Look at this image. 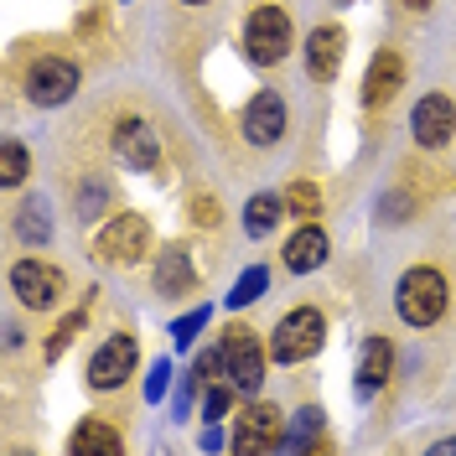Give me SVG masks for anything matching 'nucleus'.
<instances>
[{"label": "nucleus", "mask_w": 456, "mask_h": 456, "mask_svg": "<svg viewBox=\"0 0 456 456\" xmlns=\"http://www.w3.org/2000/svg\"><path fill=\"white\" fill-rule=\"evenodd\" d=\"M78 94V62L73 57H37L27 68V99L37 104V110H57V104H68Z\"/></svg>", "instance_id": "0eeeda50"}, {"label": "nucleus", "mask_w": 456, "mask_h": 456, "mask_svg": "<svg viewBox=\"0 0 456 456\" xmlns=\"http://www.w3.org/2000/svg\"><path fill=\"white\" fill-rule=\"evenodd\" d=\"M389 373H395V347H389V338L369 332V342H363V358H358V395H363V399L379 395V389L389 384Z\"/></svg>", "instance_id": "a211bd4d"}, {"label": "nucleus", "mask_w": 456, "mask_h": 456, "mask_svg": "<svg viewBox=\"0 0 456 456\" xmlns=\"http://www.w3.org/2000/svg\"><path fill=\"white\" fill-rule=\"evenodd\" d=\"M342 57H347V31L342 27H316L306 37V73H312V84H332L342 73Z\"/></svg>", "instance_id": "ddd939ff"}, {"label": "nucleus", "mask_w": 456, "mask_h": 456, "mask_svg": "<svg viewBox=\"0 0 456 456\" xmlns=\"http://www.w3.org/2000/svg\"><path fill=\"white\" fill-rule=\"evenodd\" d=\"M285 420L275 404H249L239 420H233V452L239 456H270V452H285Z\"/></svg>", "instance_id": "423d86ee"}, {"label": "nucleus", "mask_w": 456, "mask_h": 456, "mask_svg": "<svg viewBox=\"0 0 456 456\" xmlns=\"http://www.w3.org/2000/svg\"><path fill=\"white\" fill-rule=\"evenodd\" d=\"M332 5H353V0H332Z\"/></svg>", "instance_id": "72a5a7b5"}, {"label": "nucleus", "mask_w": 456, "mask_h": 456, "mask_svg": "<svg viewBox=\"0 0 456 456\" xmlns=\"http://www.w3.org/2000/svg\"><path fill=\"white\" fill-rule=\"evenodd\" d=\"M410 135H415V145H426V151L452 145V135H456V104L446 99V94H426V99L415 104V114H410Z\"/></svg>", "instance_id": "9d476101"}, {"label": "nucleus", "mask_w": 456, "mask_h": 456, "mask_svg": "<svg viewBox=\"0 0 456 456\" xmlns=\"http://www.w3.org/2000/svg\"><path fill=\"white\" fill-rule=\"evenodd\" d=\"M404 5H410V11H430V0H404Z\"/></svg>", "instance_id": "473e14b6"}, {"label": "nucleus", "mask_w": 456, "mask_h": 456, "mask_svg": "<svg viewBox=\"0 0 456 456\" xmlns=\"http://www.w3.org/2000/svg\"><path fill=\"white\" fill-rule=\"evenodd\" d=\"M187 218H192L198 228H218L224 208H218V198H213V192H198V198L187 202Z\"/></svg>", "instance_id": "c85d7f7f"}, {"label": "nucleus", "mask_w": 456, "mask_h": 456, "mask_svg": "<svg viewBox=\"0 0 456 456\" xmlns=\"http://www.w3.org/2000/svg\"><path fill=\"white\" fill-rule=\"evenodd\" d=\"M11 296L27 312H47L62 296V270L47 265V259H21V265H11Z\"/></svg>", "instance_id": "1a4fd4ad"}, {"label": "nucleus", "mask_w": 456, "mask_h": 456, "mask_svg": "<svg viewBox=\"0 0 456 456\" xmlns=\"http://www.w3.org/2000/svg\"><path fill=\"white\" fill-rule=\"evenodd\" d=\"M285 125H290V110H285V99L275 88H259L244 104V141L249 145H275L285 135Z\"/></svg>", "instance_id": "f8f14e48"}, {"label": "nucleus", "mask_w": 456, "mask_h": 456, "mask_svg": "<svg viewBox=\"0 0 456 456\" xmlns=\"http://www.w3.org/2000/svg\"><path fill=\"white\" fill-rule=\"evenodd\" d=\"M198 285V270H192V255L182 244H167L156 255V296H192Z\"/></svg>", "instance_id": "f3484780"}, {"label": "nucleus", "mask_w": 456, "mask_h": 456, "mask_svg": "<svg viewBox=\"0 0 456 456\" xmlns=\"http://www.w3.org/2000/svg\"><path fill=\"white\" fill-rule=\"evenodd\" d=\"M94 255L104 259V265H119V270L141 265L151 255V224H145L141 213H114L110 224L99 228V239H94Z\"/></svg>", "instance_id": "20e7f679"}, {"label": "nucleus", "mask_w": 456, "mask_h": 456, "mask_svg": "<svg viewBox=\"0 0 456 456\" xmlns=\"http://www.w3.org/2000/svg\"><path fill=\"white\" fill-rule=\"evenodd\" d=\"M285 452L290 456L332 452V430H327V415H322L316 404H306V410L290 415V426H285Z\"/></svg>", "instance_id": "dca6fc26"}, {"label": "nucleus", "mask_w": 456, "mask_h": 456, "mask_svg": "<svg viewBox=\"0 0 456 456\" xmlns=\"http://www.w3.org/2000/svg\"><path fill=\"white\" fill-rule=\"evenodd\" d=\"M16 233L27 244H47L53 239V213H47V198H27L21 213H16Z\"/></svg>", "instance_id": "412c9836"}, {"label": "nucleus", "mask_w": 456, "mask_h": 456, "mask_svg": "<svg viewBox=\"0 0 456 456\" xmlns=\"http://www.w3.org/2000/svg\"><path fill=\"white\" fill-rule=\"evenodd\" d=\"M395 312H399V322H410V327H436V322L446 316V275L430 270V265L404 270L399 285H395Z\"/></svg>", "instance_id": "f257e3e1"}, {"label": "nucleus", "mask_w": 456, "mask_h": 456, "mask_svg": "<svg viewBox=\"0 0 456 456\" xmlns=\"http://www.w3.org/2000/svg\"><path fill=\"white\" fill-rule=\"evenodd\" d=\"M265 285H270V270H265V265H249V270L233 281V290H228V306H233V312L255 306L259 296H265Z\"/></svg>", "instance_id": "5701e85b"}, {"label": "nucleus", "mask_w": 456, "mask_h": 456, "mask_svg": "<svg viewBox=\"0 0 456 456\" xmlns=\"http://www.w3.org/2000/svg\"><path fill=\"white\" fill-rule=\"evenodd\" d=\"M327 255H332V239H327V228H316L312 218L285 239V270H290V275H312V270H322Z\"/></svg>", "instance_id": "2eb2a0df"}, {"label": "nucleus", "mask_w": 456, "mask_h": 456, "mask_svg": "<svg viewBox=\"0 0 456 456\" xmlns=\"http://www.w3.org/2000/svg\"><path fill=\"white\" fill-rule=\"evenodd\" d=\"M73 208H78V218H104L114 208V192H110V182H99V176H88L84 187L73 192Z\"/></svg>", "instance_id": "4be33fe9"}, {"label": "nucleus", "mask_w": 456, "mask_h": 456, "mask_svg": "<svg viewBox=\"0 0 456 456\" xmlns=\"http://www.w3.org/2000/svg\"><path fill=\"white\" fill-rule=\"evenodd\" d=\"M399 88H404V57L395 47H379L369 62V73H363V104L369 110H384Z\"/></svg>", "instance_id": "4468645a"}, {"label": "nucleus", "mask_w": 456, "mask_h": 456, "mask_svg": "<svg viewBox=\"0 0 456 456\" xmlns=\"http://www.w3.org/2000/svg\"><path fill=\"white\" fill-rule=\"evenodd\" d=\"M198 446H202V452H218V446H224V430H218V420H208V426H202Z\"/></svg>", "instance_id": "7c9ffc66"}, {"label": "nucleus", "mask_w": 456, "mask_h": 456, "mask_svg": "<svg viewBox=\"0 0 456 456\" xmlns=\"http://www.w3.org/2000/svg\"><path fill=\"white\" fill-rule=\"evenodd\" d=\"M135 358H141V347H135V338L130 332H114V338L99 342V353L88 358V389L94 395H110V389H119L130 373H135Z\"/></svg>", "instance_id": "6e6552de"}, {"label": "nucleus", "mask_w": 456, "mask_h": 456, "mask_svg": "<svg viewBox=\"0 0 456 456\" xmlns=\"http://www.w3.org/2000/svg\"><path fill=\"white\" fill-rule=\"evenodd\" d=\"M167 389H171V363H167V358H156L151 373H145V404H161Z\"/></svg>", "instance_id": "c756f323"}, {"label": "nucleus", "mask_w": 456, "mask_h": 456, "mask_svg": "<svg viewBox=\"0 0 456 456\" xmlns=\"http://www.w3.org/2000/svg\"><path fill=\"white\" fill-rule=\"evenodd\" d=\"M202 327H208V306H198V312H187V316H176V322H171V342H176V347H192Z\"/></svg>", "instance_id": "cd10ccee"}, {"label": "nucleus", "mask_w": 456, "mask_h": 456, "mask_svg": "<svg viewBox=\"0 0 456 456\" xmlns=\"http://www.w3.org/2000/svg\"><path fill=\"white\" fill-rule=\"evenodd\" d=\"M233 395H239V389H233V384H208V399H202V420H224L228 410H233Z\"/></svg>", "instance_id": "bb28decb"}, {"label": "nucleus", "mask_w": 456, "mask_h": 456, "mask_svg": "<svg viewBox=\"0 0 456 456\" xmlns=\"http://www.w3.org/2000/svg\"><path fill=\"white\" fill-rule=\"evenodd\" d=\"M281 213H285V198H275V192H255V198L244 202V233H249V239H265L270 228L281 224Z\"/></svg>", "instance_id": "aec40b11"}, {"label": "nucleus", "mask_w": 456, "mask_h": 456, "mask_svg": "<svg viewBox=\"0 0 456 456\" xmlns=\"http://www.w3.org/2000/svg\"><path fill=\"white\" fill-rule=\"evenodd\" d=\"M290 42H296V27H290V16H285L281 5H255V11H249V21H244V57H249L255 68L285 62Z\"/></svg>", "instance_id": "7ed1b4c3"}, {"label": "nucleus", "mask_w": 456, "mask_h": 456, "mask_svg": "<svg viewBox=\"0 0 456 456\" xmlns=\"http://www.w3.org/2000/svg\"><path fill=\"white\" fill-rule=\"evenodd\" d=\"M68 452H78V456H84V452L119 456V452H125V441H119V430H114L104 415H84V420H78V430L68 436Z\"/></svg>", "instance_id": "6ab92c4d"}, {"label": "nucleus", "mask_w": 456, "mask_h": 456, "mask_svg": "<svg viewBox=\"0 0 456 456\" xmlns=\"http://www.w3.org/2000/svg\"><path fill=\"white\" fill-rule=\"evenodd\" d=\"M430 452H436V456H446V452H456V436H446V441H436V446H430Z\"/></svg>", "instance_id": "2f4dec72"}, {"label": "nucleus", "mask_w": 456, "mask_h": 456, "mask_svg": "<svg viewBox=\"0 0 456 456\" xmlns=\"http://www.w3.org/2000/svg\"><path fill=\"white\" fill-rule=\"evenodd\" d=\"M27 171H31L27 145H21V141L0 145V182H5V187H21V182H27Z\"/></svg>", "instance_id": "b1692460"}, {"label": "nucleus", "mask_w": 456, "mask_h": 456, "mask_svg": "<svg viewBox=\"0 0 456 456\" xmlns=\"http://www.w3.org/2000/svg\"><path fill=\"white\" fill-rule=\"evenodd\" d=\"M187 5H208V0H187Z\"/></svg>", "instance_id": "f704fd0d"}, {"label": "nucleus", "mask_w": 456, "mask_h": 456, "mask_svg": "<svg viewBox=\"0 0 456 456\" xmlns=\"http://www.w3.org/2000/svg\"><path fill=\"white\" fill-rule=\"evenodd\" d=\"M285 213L316 218V213H322V192H316L312 182H290V187H285Z\"/></svg>", "instance_id": "a878e982"}, {"label": "nucleus", "mask_w": 456, "mask_h": 456, "mask_svg": "<svg viewBox=\"0 0 456 456\" xmlns=\"http://www.w3.org/2000/svg\"><path fill=\"white\" fill-rule=\"evenodd\" d=\"M322 342H327V316L316 312V306H296V312H285L275 322V332H270V358L275 363H306L322 353Z\"/></svg>", "instance_id": "f03ea898"}, {"label": "nucleus", "mask_w": 456, "mask_h": 456, "mask_svg": "<svg viewBox=\"0 0 456 456\" xmlns=\"http://www.w3.org/2000/svg\"><path fill=\"white\" fill-rule=\"evenodd\" d=\"M84 322H88V306H78V312H68L62 322H57V332L47 338V358H53V363L62 358V353H68V342L84 332Z\"/></svg>", "instance_id": "393cba45"}, {"label": "nucleus", "mask_w": 456, "mask_h": 456, "mask_svg": "<svg viewBox=\"0 0 456 456\" xmlns=\"http://www.w3.org/2000/svg\"><path fill=\"white\" fill-rule=\"evenodd\" d=\"M114 156H119L130 171H156L161 167V141H156V130L145 125L141 114H130V119L114 125Z\"/></svg>", "instance_id": "9b49d317"}, {"label": "nucleus", "mask_w": 456, "mask_h": 456, "mask_svg": "<svg viewBox=\"0 0 456 456\" xmlns=\"http://www.w3.org/2000/svg\"><path fill=\"white\" fill-rule=\"evenodd\" d=\"M218 353H224V379L239 389V395H259V384H265V342L249 332V327H228L224 342H218Z\"/></svg>", "instance_id": "39448f33"}]
</instances>
